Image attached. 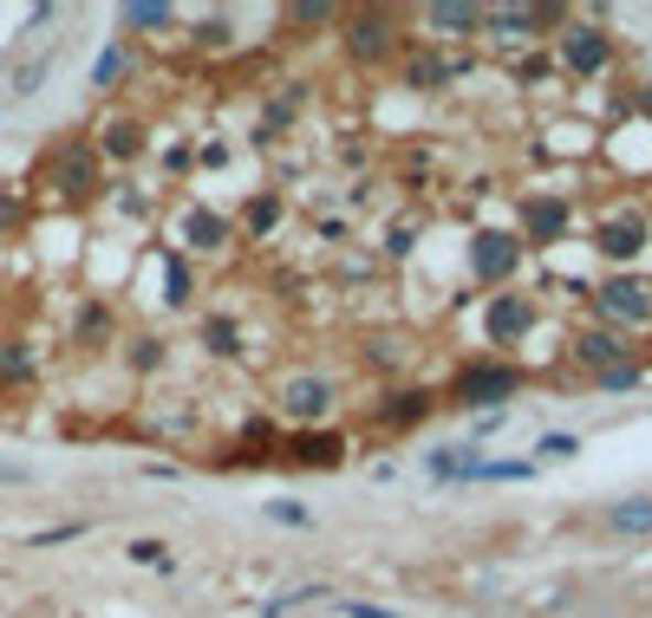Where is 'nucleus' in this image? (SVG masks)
I'll return each instance as SVG.
<instances>
[{
    "label": "nucleus",
    "instance_id": "obj_20",
    "mask_svg": "<svg viewBox=\"0 0 652 618\" xmlns=\"http://www.w3.org/2000/svg\"><path fill=\"white\" fill-rule=\"evenodd\" d=\"M535 449H542V463H568V456H575L580 443H575V436H542Z\"/></svg>",
    "mask_w": 652,
    "mask_h": 618
},
{
    "label": "nucleus",
    "instance_id": "obj_18",
    "mask_svg": "<svg viewBox=\"0 0 652 618\" xmlns=\"http://www.w3.org/2000/svg\"><path fill=\"white\" fill-rule=\"evenodd\" d=\"M203 339H210V351H222V358H228V351H242V345H235V319H210V326H203Z\"/></svg>",
    "mask_w": 652,
    "mask_h": 618
},
{
    "label": "nucleus",
    "instance_id": "obj_27",
    "mask_svg": "<svg viewBox=\"0 0 652 618\" xmlns=\"http://www.w3.org/2000/svg\"><path fill=\"white\" fill-rule=\"evenodd\" d=\"M268 514H275V521H293V528H300V521H307V508H300V501H275V508H268Z\"/></svg>",
    "mask_w": 652,
    "mask_h": 618
},
{
    "label": "nucleus",
    "instance_id": "obj_3",
    "mask_svg": "<svg viewBox=\"0 0 652 618\" xmlns=\"http://www.w3.org/2000/svg\"><path fill=\"white\" fill-rule=\"evenodd\" d=\"M346 53H353L360 66H378L385 53H398L392 20H385V13H346Z\"/></svg>",
    "mask_w": 652,
    "mask_h": 618
},
{
    "label": "nucleus",
    "instance_id": "obj_24",
    "mask_svg": "<svg viewBox=\"0 0 652 618\" xmlns=\"http://www.w3.org/2000/svg\"><path fill=\"white\" fill-rule=\"evenodd\" d=\"M170 300H177V306L190 300V274H183V261H170Z\"/></svg>",
    "mask_w": 652,
    "mask_h": 618
},
{
    "label": "nucleus",
    "instance_id": "obj_23",
    "mask_svg": "<svg viewBox=\"0 0 652 618\" xmlns=\"http://www.w3.org/2000/svg\"><path fill=\"white\" fill-rule=\"evenodd\" d=\"M633 384H640V371H627V365L620 371H600V391H633Z\"/></svg>",
    "mask_w": 652,
    "mask_h": 618
},
{
    "label": "nucleus",
    "instance_id": "obj_30",
    "mask_svg": "<svg viewBox=\"0 0 652 618\" xmlns=\"http://www.w3.org/2000/svg\"><path fill=\"white\" fill-rule=\"evenodd\" d=\"M0 481H26V476H20V469H13V463H0Z\"/></svg>",
    "mask_w": 652,
    "mask_h": 618
},
{
    "label": "nucleus",
    "instance_id": "obj_2",
    "mask_svg": "<svg viewBox=\"0 0 652 618\" xmlns=\"http://www.w3.org/2000/svg\"><path fill=\"white\" fill-rule=\"evenodd\" d=\"M562 59H568L575 78H600V72L613 66V40L600 26H568L562 33Z\"/></svg>",
    "mask_w": 652,
    "mask_h": 618
},
{
    "label": "nucleus",
    "instance_id": "obj_28",
    "mask_svg": "<svg viewBox=\"0 0 652 618\" xmlns=\"http://www.w3.org/2000/svg\"><path fill=\"white\" fill-rule=\"evenodd\" d=\"M131 365H145V371H150V365H157V339H138V345H131Z\"/></svg>",
    "mask_w": 652,
    "mask_h": 618
},
{
    "label": "nucleus",
    "instance_id": "obj_21",
    "mask_svg": "<svg viewBox=\"0 0 652 618\" xmlns=\"http://www.w3.org/2000/svg\"><path fill=\"white\" fill-rule=\"evenodd\" d=\"M85 528L78 521H66V528H46V534H33V547H66V541H78Z\"/></svg>",
    "mask_w": 652,
    "mask_h": 618
},
{
    "label": "nucleus",
    "instance_id": "obj_8",
    "mask_svg": "<svg viewBox=\"0 0 652 618\" xmlns=\"http://www.w3.org/2000/svg\"><path fill=\"white\" fill-rule=\"evenodd\" d=\"M92 176H98V156H92L85 143H73V150L60 156V189H73V196H92Z\"/></svg>",
    "mask_w": 652,
    "mask_h": 618
},
{
    "label": "nucleus",
    "instance_id": "obj_1",
    "mask_svg": "<svg viewBox=\"0 0 652 618\" xmlns=\"http://www.w3.org/2000/svg\"><path fill=\"white\" fill-rule=\"evenodd\" d=\"M515 384H522V378H515V365H463V371L450 378V398H457V404H470V411H496Z\"/></svg>",
    "mask_w": 652,
    "mask_h": 618
},
{
    "label": "nucleus",
    "instance_id": "obj_5",
    "mask_svg": "<svg viewBox=\"0 0 652 618\" xmlns=\"http://www.w3.org/2000/svg\"><path fill=\"white\" fill-rule=\"evenodd\" d=\"M600 313L640 326V319H652V293L640 286V280H607V286H600Z\"/></svg>",
    "mask_w": 652,
    "mask_h": 618
},
{
    "label": "nucleus",
    "instance_id": "obj_15",
    "mask_svg": "<svg viewBox=\"0 0 652 618\" xmlns=\"http://www.w3.org/2000/svg\"><path fill=\"white\" fill-rule=\"evenodd\" d=\"M125 560H131V566H157V573H170V547H163V541H131Z\"/></svg>",
    "mask_w": 652,
    "mask_h": 618
},
{
    "label": "nucleus",
    "instance_id": "obj_14",
    "mask_svg": "<svg viewBox=\"0 0 652 618\" xmlns=\"http://www.w3.org/2000/svg\"><path fill=\"white\" fill-rule=\"evenodd\" d=\"M0 378H33V351H26L20 339L0 345Z\"/></svg>",
    "mask_w": 652,
    "mask_h": 618
},
{
    "label": "nucleus",
    "instance_id": "obj_12",
    "mask_svg": "<svg viewBox=\"0 0 652 618\" xmlns=\"http://www.w3.org/2000/svg\"><path fill=\"white\" fill-rule=\"evenodd\" d=\"M509 261H515L509 235H483V248H477V268H483V274H509Z\"/></svg>",
    "mask_w": 652,
    "mask_h": 618
},
{
    "label": "nucleus",
    "instance_id": "obj_11",
    "mask_svg": "<svg viewBox=\"0 0 652 618\" xmlns=\"http://www.w3.org/2000/svg\"><path fill=\"white\" fill-rule=\"evenodd\" d=\"M125 66H131V53H125V46H105V53H98V66H92V85H98V91H111V85L125 78Z\"/></svg>",
    "mask_w": 652,
    "mask_h": 618
},
{
    "label": "nucleus",
    "instance_id": "obj_16",
    "mask_svg": "<svg viewBox=\"0 0 652 618\" xmlns=\"http://www.w3.org/2000/svg\"><path fill=\"white\" fill-rule=\"evenodd\" d=\"M125 26H177V7H125Z\"/></svg>",
    "mask_w": 652,
    "mask_h": 618
},
{
    "label": "nucleus",
    "instance_id": "obj_7",
    "mask_svg": "<svg viewBox=\"0 0 652 618\" xmlns=\"http://www.w3.org/2000/svg\"><path fill=\"white\" fill-rule=\"evenodd\" d=\"M600 248L613 254V261H633L640 248H646V221L633 215V221H600Z\"/></svg>",
    "mask_w": 652,
    "mask_h": 618
},
{
    "label": "nucleus",
    "instance_id": "obj_9",
    "mask_svg": "<svg viewBox=\"0 0 652 618\" xmlns=\"http://www.w3.org/2000/svg\"><path fill=\"white\" fill-rule=\"evenodd\" d=\"M580 358L587 365H600V371H620V358H627V345H620V333H580Z\"/></svg>",
    "mask_w": 652,
    "mask_h": 618
},
{
    "label": "nucleus",
    "instance_id": "obj_19",
    "mask_svg": "<svg viewBox=\"0 0 652 618\" xmlns=\"http://www.w3.org/2000/svg\"><path fill=\"white\" fill-rule=\"evenodd\" d=\"M418 411H425V391H405V404H385L378 416H385V423H411Z\"/></svg>",
    "mask_w": 652,
    "mask_h": 618
},
{
    "label": "nucleus",
    "instance_id": "obj_6",
    "mask_svg": "<svg viewBox=\"0 0 652 618\" xmlns=\"http://www.w3.org/2000/svg\"><path fill=\"white\" fill-rule=\"evenodd\" d=\"M528 326H535V306H528L522 293H503V300L490 306V333H496V339H522Z\"/></svg>",
    "mask_w": 652,
    "mask_h": 618
},
{
    "label": "nucleus",
    "instance_id": "obj_13",
    "mask_svg": "<svg viewBox=\"0 0 652 618\" xmlns=\"http://www.w3.org/2000/svg\"><path fill=\"white\" fill-rule=\"evenodd\" d=\"M431 26H450V33H470V26H483V7H431Z\"/></svg>",
    "mask_w": 652,
    "mask_h": 618
},
{
    "label": "nucleus",
    "instance_id": "obj_22",
    "mask_svg": "<svg viewBox=\"0 0 652 618\" xmlns=\"http://www.w3.org/2000/svg\"><path fill=\"white\" fill-rule=\"evenodd\" d=\"M105 150H111V156H131V150H138V131H131V124H118V131L105 138Z\"/></svg>",
    "mask_w": 652,
    "mask_h": 618
},
{
    "label": "nucleus",
    "instance_id": "obj_17",
    "mask_svg": "<svg viewBox=\"0 0 652 618\" xmlns=\"http://www.w3.org/2000/svg\"><path fill=\"white\" fill-rule=\"evenodd\" d=\"M405 78H411L418 91H431V85H443V78H450V66H443V59H411V66H405Z\"/></svg>",
    "mask_w": 652,
    "mask_h": 618
},
{
    "label": "nucleus",
    "instance_id": "obj_4",
    "mask_svg": "<svg viewBox=\"0 0 652 618\" xmlns=\"http://www.w3.org/2000/svg\"><path fill=\"white\" fill-rule=\"evenodd\" d=\"M333 398H340V391H333L327 378H293L288 391H281V411H288L293 423H320V416L333 411Z\"/></svg>",
    "mask_w": 652,
    "mask_h": 618
},
{
    "label": "nucleus",
    "instance_id": "obj_29",
    "mask_svg": "<svg viewBox=\"0 0 652 618\" xmlns=\"http://www.w3.org/2000/svg\"><path fill=\"white\" fill-rule=\"evenodd\" d=\"M346 618H398V612H378V606H360V599H346Z\"/></svg>",
    "mask_w": 652,
    "mask_h": 618
},
{
    "label": "nucleus",
    "instance_id": "obj_26",
    "mask_svg": "<svg viewBox=\"0 0 652 618\" xmlns=\"http://www.w3.org/2000/svg\"><path fill=\"white\" fill-rule=\"evenodd\" d=\"M275 215H281V208H275V203H255V208H248V221H255V228H261V235H268V228H275Z\"/></svg>",
    "mask_w": 652,
    "mask_h": 618
},
{
    "label": "nucleus",
    "instance_id": "obj_10",
    "mask_svg": "<svg viewBox=\"0 0 652 618\" xmlns=\"http://www.w3.org/2000/svg\"><path fill=\"white\" fill-rule=\"evenodd\" d=\"M607 528H613V534H652V501L646 495H633V501L607 508Z\"/></svg>",
    "mask_w": 652,
    "mask_h": 618
},
{
    "label": "nucleus",
    "instance_id": "obj_25",
    "mask_svg": "<svg viewBox=\"0 0 652 618\" xmlns=\"http://www.w3.org/2000/svg\"><path fill=\"white\" fill-rule=\"evenodd\" d=\"M293 20H300V26H327V20H333V7H293Z\"/></svg>",
    "mask_w": 652,
    "mask_h": 618
}]
</instances>
